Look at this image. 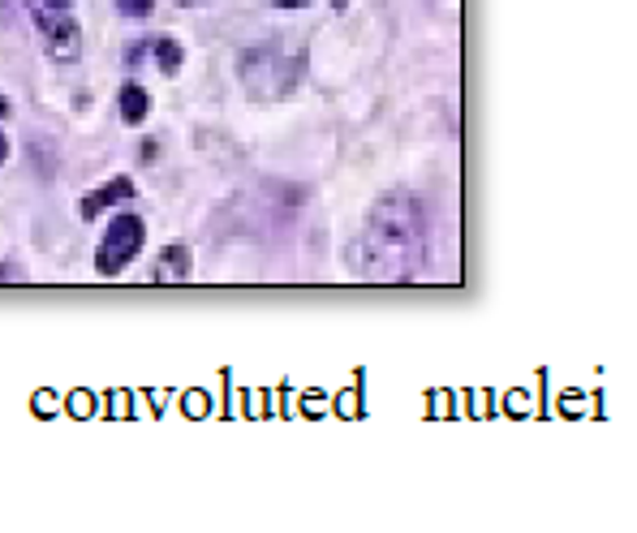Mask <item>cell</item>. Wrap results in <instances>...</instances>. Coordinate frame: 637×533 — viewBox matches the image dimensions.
<instances>
[{
    "mask_svg": "<svg viewBox=\"0 0 637 533\" xmlns=\"http://www.w3.org/2000/svg\"><path fill=\"white\" fill-rule=\"evenodd\" d=\"M422 245H426V219L413 194L392 190L367 212L354 245H349V267L367 284H405L422 267Z\"/></svg>",
    "mask_w": 637,
    "mask_h": 533,
    "instance_id": "6da1fadb",
    "label": "cell"
},
{
    "mask_svg": "<svg viewBox=\"0 0 637 533\" xmlns=\"http://www.w3.org/2000/svg\"><path fill=\"white\" fill-rule=\"evenodd\" d=\"M276 4H284V9H297V4H306V0H276Z\"/></svg>",
    "mask_w": 637,
    "mask_h": 533,
    "instance_id": "8fae6325",
    "label": "cell"
},
{
    "mask_svg": "<svg viewBox=\"0 0 637 533\" xmlns=\"http://www.w3.org/2000/svg\"><path fill=\"white\" fill-rule=\"evenodd\" d=\"M129 194H133V181H129V177H113L104 190H95V194H87V199H82V219H95V215H104L109 207L126 203Z\"/></svg>",
    "mask_w": 637,
    "mask_h": 533,
    "instance_id": "8992f818",
    "label": "cell"
},
{
    "mask_svg": "<svg viewBox=\"0 0 637 533\" xmlns=\"http://www.w3.org/2000/svg\"><path fill=\"white\" fill-rule=\"evenodd\" d=\"M142 241H146V228H142V219H138V215H129V212H117V215H113V224H109V232H104V241H100L95 267H100L104 276H117V271H126L129 263L138 258Z\"/></svg>",
    "mask_w": 637,
    "mask_h": 533,
    "instance_id": "277c9868",
    "label": "cell"
},
{
    "mask_svg": "<svg viewBox=\"0 0 637 533\" xmlns=\"http://www.w3.org/2000/svg\"><path fill=\"white\" fill-rule=\"evenodd\" d=\"M117 9L129 13V17H146V13L155 9V0H117Z\"/></svg>",
    "mask_w": 637,
    "mask_h": 533,
    "instance_id": "9c48e42d",
    "label": "cell"
},
{
    "mask_svg": "<svg viewBox=\"0 0 637 533\" xmlns=\"http://www.w3.org/2000/svg\"><path fill=\"white\" fill-rule=\"evenodd\" d=\"M186 280H190V250L168 245L151 267V284H186Z\"/></svg>",
    "mask_w": 637,
    "mask_h": 533,
    "instance_id": "5b68a950",
    "label": "cell"
},
{
    "mask_svg": "<svg viewBox=\"0 0 637 533\" xmlns=\"http://www.w3.org/2000/svg\"><path fill=\"white\" fill-rule=\"evenodd\" d=\"M9 160V142H4V134H0V164Z\"/></svg>",
    "mask_w": 637,
    "mask_h": 533,
    "instance_id": "30bf717a",
    "label": "cell"
},
{
    "mask_svg": "<svg viewBox=\"0 0 637 533\" xmlns=\"http://www.w3.org/2000/svg\"><path fill=\"white\" fill-rule=\"evenodd\" d=\"M26 9H30L35 30L43 35L48 56L61 61V65L78 61V52H82V26H78L69 0H26Z\"/></svg>",
    "mask_w": 637,
    "mask_h": 533,
    "instance_id": "3957f363",
    "label": "cell"
},
{
    "mask_svg": "<svg viewBox=\"0 0 637 533\" xmlns=\"http://www.w3.org/2000/svg\"><path fill=\"white\" fill-rule=\"evenodd\" d=\"M146 107H151V100H146V91L142 87H122V120L126 125H142L146 120Z\"/></svg>",
    "mask_w": 637,
    "mask_h": 533,
    "instance_id": "ba28073f",
    "label": "cell"
},
{
    "mask_svg": "<svg viewBox=\"0 0 637 533\" xmlns=\"http://www.w3.org/2000/svg\"><path fill=\"white\" fill-rule=\"evenodd\" d=\"M306 74V56L297 48L284 43H258L251 52H242V83L251 91V100H284L302 87Z\"/></svg>",
    "mask_w": 637,
    "mask_h": 533,
    "instance_id": "7a4b0ae2",
    "label": "cell"
},
{
    "mask_svg": "<svg viewBox=\"0 0 637 533\" xmlns=\"http://www.w3.org/2000/svg\"><path fill=\"white\" fill-rule=\"evenodd\" d=\"M332 4H336V9H345V4H349V0H332Z\"/></svg>",
    "mask_w": 637,
    "mask_h": 533,
    "instance_id": "7c38bea8",
    "label": "cell"
},
{
    "mask_svg": "<svg viewBox=\"0 0 637 533\" xmlns=\"http://www.w3.org/2000/svg\"><path fill=\"white\" fill-rule=\"evenodd\" d=\"M177 4H199V0H177Z\"/></svg>",
    "mask_w": 637,
    "mask_h": 533,
    "instance_id": "4fadbf2b",
    "label": "cell"
},
{
    "mask_svg": "<svg viewBox=\"0 0 637 533\" xmlns=\"http://www.w3.org/2000/svg\"><path fill=\"white\" fill-rule=\"evenodd\" d=\"M146 43H151V56H155L160 74H164V78H177V74H181V61H186L181 43H177V39H146Z\"/></svg>",
    "mask_w": 637,
    "mask_h": 533,
    "instance_id": "52a82bcc",
    "label": "cell"
}]
</instances>
